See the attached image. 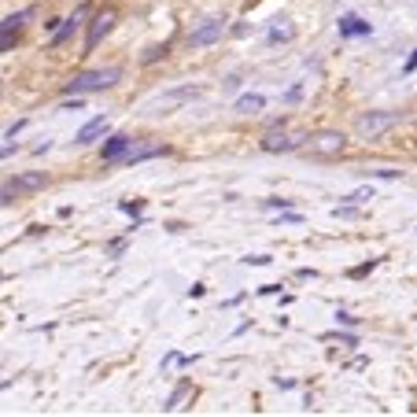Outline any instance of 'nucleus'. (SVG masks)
Wrapping results in <instances>:
<instances>
[{
    "label": "nucleus",
    "instance_id": "f257e3e1",
    "mask_svg": "<svg viewBox=\"0 0 417 417\" xmlns=\"http://www.w3.org/2000/svg\"><path fill=\"white\" fill-rule=\"evenodd\" d=\"M122 71L119 67H100V71H85V74H74L67 85H63V96H85V93H104L119 85Z\"/></svg>",
    "mask_w": 417,
    "mask_h": 417
},
{
    "label": "nucleus",
    "instance_id": "f03ea898",
    "mask_svg": "<svg viewBox=\"0 0 417 417\" xmlns=\"http://www.w3.org/2000/svg\"><path fill=\"white\" fill-rule=\"evenodd\" d=\"M395 122H399V111H366V115L355 119V134L362 141H377V137L388 134Z\"/></svg>",
    "mask_w": 417,
    "mask_h": 417
},
{
    "label": "nucleus",
    "instance_id": "7ed1b4c3",
    "mask_svg": "<svg viewBox=\"0 0 417 417\" xmlns=\"http://www.w3.org/2000/svg\"><path fill=\"white\" fill-rule=\"evenodd\" d=\"M311 156H321V159H328V156H340V151L347 148V137L340 134V129H318V134H306V144H303Z\"/></svg>",
    "mask_w": 417,
    "mask_h": 417
},
{
    "label": "nucleus",
    "instance_id": "20e7f679",
    "mask_svg": "<svg viewBox=\"0 0 417 417\" xmlns=\"http://www.w3.org/2000/svg\"><path fill=\"white\" fill-rule=\"evenodd\" d=\"M222 34H226V19L222 15H211V19H204L196 30H189V49H207V45H214V41H222Z\"/></svg>",
    "mask_w": 417,
    "mask_h": 417
},
{
    "label": "nucleus",
    "instance_id": "39448f33",
    "mask_svg": "<svg viewBox=\"0 0 417 417\" xmlns=\"http://www.w3.org/2000/svg\"><path fill=\"white\" fill-rule=\"evenodd\" d=\"M115 23H119V15H115V11H100V15H93L89 30H85V52H93L100 41L115 30Z\"/></svg>",
    "mask_w": 417,
    "mask_h": 417
},
{
    "label": "nucleus",
    "instance_id": "423d86ee",
    "mask_svg": "<svg viewBox=\"0 0 417 417\" xmlns=\"http://www.w3.org/2000/svg\"><path fill=\"white\" fill-rule=\"evenodd\" d=\"M303 144H306V137L284 134V126H281V134H277V129H270V134L258 141V148H262V151H270V156H277V151H296V148H303Z\"/></svg>",
    "mask_w": 417,
    "mask_h": 417
},
{
    "label": "nucleus",
    "instance_id": "0eeeda50",
    "mask_svg": "<svg viewBox=\"0 0 417 417\" xmlns=\"http://www.w3.org/2000/svg\"><path fill=\"white\" fill-rule=\"evenodd\" d=\"M204 89H200V85H185V89H174V93H163L156 104H151V107H156V115H170V107H178V104H189V100H196V96H200Z\"/></svg>",
    "mask_w": 417,
    "mask_h": 417
},
{
    "label": "nucleus",
    "instance_id": "6e6552de",
    "mask_svg": "<svg viewBox=\"0 0 417 417\" xmlns=\"http://www.w3.org/2000/svg\"><path fill=\"white\" fill-rule=\"evenodd\" d=\"M111 134V122H107V115H96V119H89L78 134H74V141L78 144H93V141H100V137H107Z\"/></svg>",
    "mask_w": 417,
    "mask_h": 417
},
{
    "label": "nucleus",
    "instance_id": "1a4fd4ad",
    "mask_svg": "<svg viewBox=\"0 0 417 417\" xmlns=\"http://www.w3.org/2000/svg\"><path fill=\"white\" fill-rule=\"evenodd\" d=\"M129 148H134V137H126V134H111L104 144V163H119L129 156Z\"/></svg>",
    "mask_w": 417,
    "mask_h": 417
},
{
    "label": "nucleus",
    "instance_id": "9d476101",
    "mask_svg": "<svg viewBox=\"0 0 417 417\" xmlns=\"http://www.w3.org/2000/svg\"><path fill=\"white\" fill-rule=\"evenodd\" d=\"M30 15L34 11H19V15H8L4 19V26H0V49H4V52H11V41H15L19 30H23V23H26Z\"/></svg>",
    "mask_w": 417,
    "mask_h": 417
},
{
    "label": "nucleus",
    "instance_id": "9b49d317",
    "mask_svg": "<svg viewBox=\"0 0 417 417\" xmlns=\"http://www.w3.org/2000/svg\"><path fill=\"white\" fill-rule=\"evenodd\" d=\"M373 26L366 23V19H358V15H340V37H366Z\"/></svg>",
    "mask_w": 417,
    "mask_h": 417
},
{
    "label": "nucleus",
    "instance_id": "f8f14e48",
    "mask_svg": "<svg viewBox=\"0 0 417 417\" xmlns=\"http://www.w3.org/2000/svg\"><path fill=\"white\" fill-rule=\"evenodd\" d=\"M262 107H266V96H262V93H244V96L233 104V111L236 115H258Z\"/></svg>",
    "mask_w": 417,
    "mask_h": 417
},
{
    "label": "nucleus",
    "instance_id": "ddd939ff",
    "mask_svg": "<svg viewBox=\"0 0 417 417\" xmlns=\"http://www.w3.org/2000/svg\"><path fill=\"white\" fill-rule=\"evenodd\" d=\"M85 15H89L85 8H74V15H71V19H63V26L52 34V45H63V41H67V37H71V34L81 26V19H85Z\"/></svg>",
    "mask_w": 417,
    "mask_h": 417
},
{
    "label": "nucleus",
    "instance_id": "4468645a",
    "mask_svg": "<svg viewBox=\"0 0 417 417\" xmlns=\"http://www.w3.org/2000/svg\"><path fill=\"white\" fill-rule=\"evenodd\" d=\"M296 37V26L288 23V19H273L270 26V45H277V41H292Z\"/></svg>",
    "mask_w": 417,
    "mask_h": 417
},
{
    "label": "nucleus",
    "instance_id": "2eb2a0df",
    "mask_svg": "<svg viewBox=\"0 0 417 417\" xmlns=\"http://www.w3.org/2000/svg\"><path fill=\"white\" fill-rule=\"evenodd\" d=\"M49 185V174H23V178L15 181V189H23V192H37V189H45Z\"/></svg>",
    "mask_w": 417,
    "mask_h": 417
},
{
    "label": "nucleus",
    "instance_id": "dca6fc26",
    "mask_svg": "<svg viewBox=\"0 0 417 417\" xmlns=\"http://www.w3.org/2000/svg\"><path fill=\"white\" fill-rule=\"evenodd\" d=\"M159 144H144V148H129V156H126V163H144V159H151V156H159Z\"/></svg>",
    "mask_w": 417,
    "mask_h": 417
},
{
    "label": "nucleus",
    "instance_id": "f3484780",
    "mask_svg": "<svg viewBox=\"0 0 417 417\" xmlns=\"http://www.w3.org/2000/svg\"><path fill=\"white\" fill-rule=\"evenodd\" d=\"M343 200H347V204H358V207H362V204H369V200H377V192H373V189H355L351 196H343Z\"/></svg>",
    "mask_w": 417,
    "mask_h": 417
},
{
    "label": "nucleus",
    "instance_id": "a211bd4d",
    "mask_svg": "<svg viewBox=\"0 0 417 417\" xmlns=\"http://www.w3.org/2000/svg\"><path fill=\"white\" fill-rule=\"evenodd\" d=\"M333 214L336 218H358L362 211H358V204H347V207H333Z\"/></svg>",
    "mask_w": 417,
    "mask_h": 417
},
{
    "label": "nucleus",
    "instance_id": "6ab92c4d",
    "mask_svg": "<svg viewBox=\"0 0 417 417\" xmlns=\"http://www.w3.org/2000/svg\"><path fill=\"white\" fill-rule=\"evenodd\" d=\"M166 56V45H151L148 52H144V63H156V59H163Z\"/></svg>",
    "mask_w": 417,
    "mask_h": 417
},
{
    "label": "nucleus",
    "instance_id": "aec40b11",
    "mask_svg": "<svg viewBox=\"0 0 417 417\" xmlns=\"http://www.w3.org/2000/svg\"><path fill=\"white\" fill-rule=\"evenodd\" d=\"M373 270H377V258H369V262H362V266H355V270H351V277H366Z\"/></svg>",
    "mask_w": 417,
    "mask_h": 417
},
{
    "label": "nucleus",
    "instance_id": "412c9836",
    "mask_svg": "<svg viewBox=\"0 0 417 417\" xmlns=\"http://www.w3.org/2000/svg\"><path fill=\"white\" fill-rule=\"evenodd\" d=\"M244 262H248V266H270L273 258H270V255H251V258H244Z\"/></svg>",
    "mask_w": 417,
    "mask_h": 417
},
{
    "label": "nucleus",
    "instance_id": "4be33fe9",
    "mask_svg": "<svg viewBox=\"0 0 417 417\" xmlns=\"http://www.w3.org/2000/svg\"><path fill=\"white\" fill-rule=\"evenodd\" d=\"M299 96H303V85H292V89H288V93H284V104H296Z\"/></svg>",
    "mask_w": 417,
    "mask_h": 417
},
{
    "label": "nucleus",
    "instance_id": "5701e85b",
    "mask_svg": "<svg viewBox=\"0 0 417 417\" xmlns=\"http://www.w3.org/2000/svg\"><path fill=\"white\" fill-rule=\"evenodd\" d=\"M23 129H26V122H15V126L8 129V134H4V141H15L19 134H23Z\"/></svg>",
    "mask_w": 417,
    "mask_h": 417
},
{
    "label": "nucleus",
    "instance_id": "b1692460",
    "mask_svg": "<svg viewBox=\"0 0 417 417\" xmlns=\"http://www.w3.org/2000/svg\"><path fill=\"white\" fill-rule=\"evenodd\" d=\"M266 207H270V211H277V207H281V211H288L292 200H266Z\"/></svg>",
    "mask_w": 417,
    "mask_h": 417
},
{
    "label": "nucleus",
    "instance_id": "393cba45",
    "mask_svg": "<svg viewBox=\"0 0 417 417\" xmlns=\"http://www.w3.org/2000/svg\"><path fill=\"white\" fill-rule=\"evenodd\" d=\"M122 251H126V240H115V244L107 248V255H122Z\"/></svg>",
    "mask_w": 417,
    "mask_h": 417
},
{
    "label": "nucleus",
    "instance_id": "a878e982",
    "mask_svg": "<svg viewBox=\"0 0 417 417\" xmlns=\"http://www.w3.org/2000/svg\"><path fill=\"white\" fill-rule=\"evenodd\" d=\"M0 204H4V207H11V204H15V192H11V185H4V200H0Z\"/></svg>",
    "mask_w": 417,
    "mask_h": 417
},
{
    "label": "nucleus",
    "instance_id": "bb28decb",
    "mask_svg": "<svg viewBox=\"0 0 417 417\" xmlns=\"http://www.w3.org/2000/svg\"><path fill=\"white\" fill-rule=\"evenodd\" d=\"M413 67H417V49H413V52H410V59H406V71H413Z\"/></svg>",
    "mask_w": 417,
    "mask_h": 417
}]
</instances>
